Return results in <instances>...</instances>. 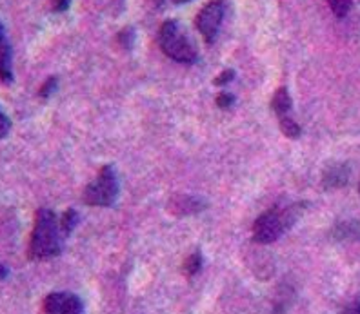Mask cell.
Listing matches in <instances>:
<instances>
[{"mask_svg":"<svg viewBox=\"0 0 360 314\" xmlns=\"http://www.w3.org/2000/svg\"><path fill=\"white\" fill-rule=\"evenodd\" d=\"M328 4H330L331 11L337 18H344L347 13H349V9H352L353 0H328Z\"/></svg>","mask_w":360,"mask_h":314,"instance_id":"15","label":"cell"},{"mask_svg":"<svg viewBox=\"0 0 360 314\" xmlns=\"http://www.w3.org/2000/svg\"><path fill=\"white\" fill-rule=\"evenodd\" d=\"M9 131H11V120L4 111L0 110V140H4L9 135Z\"/></svg>","mask_w":360,"mask_h":314,"instance_id":"19","label":"cell"},{"mask_svg":"<svg viewBox=\"0 0 360 314\" xmlns=\"http://www.w3.org/2000/svg\"><path fill=\"white\" fill-rule=\"evenodd\" d=\"M60 220L51 209L40 207L35 214V225L30 238L27 256L30 260H49L62 253Z\"/></svg>","mask_w":360,"mask_h":314,"instance_id":"1","label":"cell"},{"mask_svg":"<svg viewBox=\"0 0 360 314\" xmlns=\"http://www.w3.org/2000/svg\"><path fill=\"white\" fill-rule=\"evenodd\" d=\"M176 4H186V2H189V0H175Z\"/></svg>","mask_w":360,"mask_h":314,"instance_id":"24","label":"cell"},{"mask_svg":"<svg viewBox=\"0 0 360 314\" xmlns=\"http://www.w3.org/2000/svg\"><path fill=\"white\" fill-rule=\"evenodd\" d=\"M44 310L48 314H82L84 303L73 292H51L44 298Z\"/></svg>","mask_w":360,"mask_h":314,"instance_id":"6","label":"cell"},{"mask_svg":"<svg viewBox=\"0 0 360 314\" xmlns=\"http://www.w3.org/2000/svg\"><path fill=\"white\" fill-rule=\"evenodd\" d=\"M57 88H58V79H57V77H49V79L46 80V82L42 84V86H40L39 96H40V98H49V96H51L53 93L57 91Z\"/></svg>","mask_w":360,"mask_h":314,"instance_id":"16","label":"cell"},{"mask_svg":"<svg viewBox=\"0 0 360 314\" xmlns=\"http://www.w3.org/2000/svg\"><path fill=\"white\" fill-rule=\"evenodd\" d=\"M11 46L6 35L4 24L0 22V82H13V60H11Z\"/></svg>","mask_w":360,"mask_h":314,"instance_id":"8","label":"cell"},{"mask_svg":"<svg viewBox=\"0 0 360 314\" xmlns=\"http://www.w3.org/2000/svg\"><path fill=\"white\" fill-rule=\"evenodd\" d=\"M202 263L204 258L202 254H200V251H195V253L189 254V256L186 258L184 266H182V273L186 275V278H193V276H197L198 273H200V269H202Z\"/></svg>","mask_w":360,"mask_h":314,"instance_id":"11","label":"cell"},{"mask_svg":"<svg viewBox=\"0 0 360 314\" xmlns=\"http://www.w3.org/2000/svg\"><path fill=\"white\" fill-rule=\"evenodd\" d=\"M233 104H235V96L231 93H220L217 96V107H220V110H229Z\"/></svg>","mask_w":360,"mask_h":314,"instance_id":"17","label":"cell"},{"mask_svg":"<svg viewBox=\"0 0 360 314\" xmlns=\"http://www.w3.org/2000/svg\"><path fill=\"white\" fill-rule=\"evenodd\" d=\"M333 235L337 240H346V238H355V236H359L360 229L355 222H342L338 223Z\"/></svg>","mask_w":360,"mask_h":314,"instance_id":"13","label":"cell"},{"mask_svg":"<svg viewBox=\"0 0 360 314\" xmlns=\"http://www.w3.org/2000/svg\"><path fill=\"white\" fill-rule=\"evenodd\" d=\"M8 275H9L8 267L0 263V280H6V278H8Z\"/></svg>","mask_w":360,"mask_h":314,"instance_id":"23","label":"cell"},{"mask_svg":"<svg viewBox=\"0 0 360 314\" xmlns=\"http://www.w3.org/2000/svg\"><path fill=\"white\" fill-rule=\"evenodd\" d=\"M119 176L115 173L113 166H104L98 171L97 178L84 189V204L93 207H111L119 198Z\"/></svg>","mask_w":360,"mask_h":314,"instance_id":"4","label":"cell"},{"mask_svg":"<svg viewBox=\"0 0 360 314\" xmlns=\"http://www.w3.org/2000/svg\"><path fill=\"white\" fill-rule=\"evenodd\" d=\"M222 18H224V6L219 0H213L198 11L195 24H197V30L200 31V35L204 37L207 44L215 42Z\"/></svg>","mask_w":360,"mask_h":314,"instance_id":"5","label":"cell"},{"mask_svg":"<svg viewBox=\"0 0 360 314\" xmlns=\"http://www.w3.org/2000/svg\"><path fill=\"white\" fill-rule=\"evenodd\" d=\"M342 314H360V301H355L352 306H347L346 309L342 310Z\"/></svg>","mask_w":360,"mask_h":314,"instance_id":"22","label":"cell"},{"mask_svg":"<svg viewBox=\"0 0 360 314\" xmlns=\"http://www.w3.org/2000/svg\"><path fill=\"white\" fill-rule=\"evenodd\" d=\"M155 2H157V4H160V2H162V0H155Z\"/></svg>","mask_w":360,"mask_h":314,"instance_id":"25","label":"cell"},{"mask_svg":"<svg viewBox=\"0 0 360 314\" xmlns=\"http://www.w3.org/2000/svg\"><path fill=\"white\" fill-rule=\"evenodd\" d=\"M304 202L290 205H275L269 211L262 213L253 223V242L260 245H268L277 242L281 236L290 231L297 223L304 211Z\"/></svg>","mask_w":360,"mask_h":314,"instance_id":"2","label":"cell"},{"mask_svg":"<svg viewBox=\"0 0 360 314\" xmlns=\"http://www.w3.org/2000/svg\"><path fill=\"white\" fill-rule=\"evenodd\" d=\"M349 178V167L347 164H333L324 171L322 176V185L328 189H337L344 188Z\"/></svg>","mask_w":360,"mask_h":314,"instance_id":"9","label":"cell"},{"mask_svg":"<svg viewBox=\"0 0 360 314\" xmlns=\"http://www.w3.org/2000/svg\"><path fill=\"white\" fill-rule=\"evenodd\" d=\"M71 0H51L53 13H64L70 8Z\"/></svg>","mask_w":360,"mask_h":314,"instance_id":"21","label":"cell"},{"mask_svg":"<svg viewBox=\"0 0 360 314\" xmlns=\"http://www.w3.org/2000/svg\"><path fill=\"white\" fill-rule=\"evenodd\" d=\"M206 207V200H202L200 197H191V195H176V197L167 202V211L173 216H179V218L180 216H191V214L200 213Z\"/></svg>","mask_w":360,"mask_h":314,"instance_id":"7","label":"cell"},{"mask_svg":"<svg viewBox=\"0 0 360 314\" xmlns=\"http://www.w3.org/2000/svg\"><path fill=\"white\" fill-rule=\"evenodd\" d=\"M158 46L164 55L179 64H195L198 58L193 42L175 20H166L158 30Z\"/></svg>","mask_w":360,"mask_h":314,"instance_id":"3","label":"cell"},{"mask_svg":"<svg viewBox=\"0 0 360 314\" xmlns=\"http://www.w3.org/2000/svg\"><path fill=\"white\" fill-rule=\"evenodd\" d=\"M58 220H60L62 235L70 236L71 231H73L77 223H79V213H77L75 209H68L66 213L62 214V216Z\"/></svg>","mask_w":360,"mask_h":314,"instance_id":"14","label":"cell"},{"mask_svg":"<svg viewBox=\"0 0 360 314\" xmlns=\"http://www.w3.org/2000/svg\"><path fill=\"white\" fill-rule=\"evenodd\" d=\"M291 107H293V102H291V96H290V93H288V89L278 88L271 98L273 113L277 115V118L290 117Z\"/></svg>","mask_w":360,"mask_h":314,"instance_id":"10","label":"cell"},{"mask_svg":"<svg viewBox=\"0 0 360 314\" xmlns=\"http://www.w3.org/2000/svg\"><path fill=\"white\" fill-rule=\"evenodd\" d=\"M278 126H281V131L282 135H285L288 138H299L302 135V127L299 124L295 122L291 117H284V118H278Z\"/></svg>","mask_w":360,"mask_h":314,"instance_id":"12","label":"cell"},{"mask_svg":"<svg viewBox=\"0 0 360 314\" xmlns=\"http://www.w3.org/2000/svg\"><path fill=\"white\" fill-rule=\"evenodd\" d=\"M133 40H135V33H133L131 27H126V30H124V31H120L119 42L124 46V48H126V49H131Z\"/></svg>","mask_w":360,"mask_h":314,"instance_id":"18","label":"cell"},{"mask_svg":"<svg viewBox=\"0 0 360 314\" xmlns=\"http://www.w3.org/2000/svg\"><path fill=\"white\" fill-rule=\"evenodd\" d=\"M235 79V71L233 70H224L222 71V73L219 74V77H217L215 80H213V84H215V86H228L229 82H231V80Z\"/></svg>","mask_w":360,"mask_h":314,"instance_id":"20","label":"cell"}]
</instances>
